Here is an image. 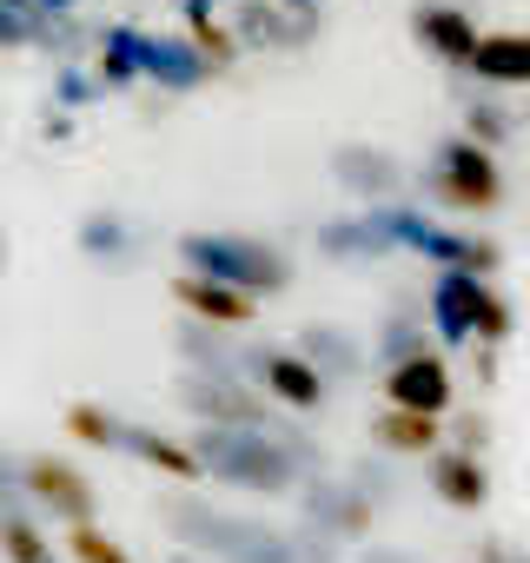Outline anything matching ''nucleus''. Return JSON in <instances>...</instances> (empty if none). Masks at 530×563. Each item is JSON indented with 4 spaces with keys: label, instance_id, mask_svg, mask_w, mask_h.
Here are the masks:
<instances>
[{
    "label": "nucleus",
    "instance_id": "obj_1",
    "mask_svg": "<svg viewBox=\"0 0 530 563\" xmlns=\"http://www.w3.org/2000/svg\"><path fill=\"white\" fill-rule=\"evenodd\" d=\"M424 325L451 345H504L510 339V306L477 272H438L431 299H424Z\"/></svg>",
    "mask_w": 530,
    "mask_h": 563
},
{
    "label": "nucleus",
    "instance_id": "obj_2",
    "mask_svg": "<svg viewBox=\"0 0 530 563\" xmlns=\"http://www.w3.org/2000/svg\"><path fill=\"white\" fill-rule=\"evenodd\" d=\"M179 258H186V272H199V278H219V286H239V292H286L292 286V265H286V252H273L265 239H239V232H186L179 239Z\"/></svg>",
    "mask_w": 530,
    "mask_h": 563
},
{
    "label": "nucleus",
    "instance_id": "obj_3",
    "mask_svg": "<svg viewBox=\"0 0 530 563\" xmlns=\"http://www.w3.org/2000/svg\"><path fill=\"white\" fill-rule=\"evenodd\" d=\"M192 457H199V477H225L239 490H286L299 477L292 451L286 444H265L252 424H212V431H199Z\"/></svg>",
    "mask_w": 530,
    "mask_h": 563
},
{
    "label": "nucleus",
    "instance_id": "obj_4",
    "mask_svg": "<svg viewBox=\"0 0 530 563\" xmlns=\"http://www.w3.org/2000/svg\"><path fill=\"white\" fill-rule=\"evenodd\" d=\"M424 192L438 199V206H451V212H497L504 206V166H497V153L490 146H477V140H444L438 153H431V173H424Z\"/></svg>",
    "mask_w": 530,
    "mask_h": 563
},
{
    "label": "nucleus",
    "instance_id": "obj_5",
    "mask_svg": "<svg viewBox=\"0 0 530 563\" xmlns=\"http://www.w3.org/2000/svg\"><path fill=\"white\" fill-rule=\"evenodd\" d=\"M21 497L54 523H93V484L67 457H21Z\"/></svg>",
    "mask_w": 530,
    "mask_h": 563
},
{
    "label": "nucleus",
    "instance_id": "obj_6",
    "mask_svg": "<svg viewBox=\"0 0 530 563\" xmlns=\"http://www.w3.org/2000/svg\"><path fill=\"white\" fill-rule=\"evenodd\" d=\"M385 405L418 411V418H444L457 405V378H451L444 352H411V358L385 365Z\"/></svg>",
    "mask_w": 530,
    "mask_h": 563
},
{
    "label": "nucleus",
    "instance_id": "obj_7",
    "mask_svg": "<svg viewBox=\"0 0 530 563\" xmlns=\"http://www.w3.org/2000/svg\"><path fill=\"white\" fill-rule=\"evenodd\" d=\"M332 179L352 199H365V206H391L405 192V159L385 153V146H339L332 153Z\"/></svg>",
    "mask_w": 530,
    "mask_h": 563
},
{
    "label": "nucleus",
    "instance_id": "obj_8",
    "mask_svg": "<svg viewBox=\"0 0 530 563\" xmlns=\"http://www.w3.org/2000/svg\"><path fill=\"white\" fill-rule=\"evenodd\" d=\"M258 385H265V398L286 405V411H319L332 398V378L312 358H299V352H258Z\"/></svg>",
    "mask_w": 530,
    "mask_h": 563
},
{
    "label": "nucleus",
    "instance_id": "obj_9",
    "mask_svg": "<svg viewBox=\"0 0 530 563\" xmlns=\"http://www.w3.org/2000/svg\"><path fill=\"white\" fill-rule=\"evenodd\" d=\"M477 21L464 14V8H451V0H418L411 8V41L431 54V60H444V67H464V54L477 47Z\"/></svg>",
    "mask_w": 530,
    "mask_h": 563
},
{
    "label": "nucleus",
    "instance_id": "obj_10",
    "mask_svg": "<svg viewBox=\"0 0 530 563\" xmlns=\"http://www.w3.org/2000/svg\"><path fill=\"white\" fill-rule=\"evenodd\" d=\"M173 299H179L199 325H212V332H225V325H252V319H258V299H252V292L219 286V278H199V272H179V278H173Z\"/></svg>",
    "mask_w": 530,
    "mask_h": 563
},
{
    "label": "nucleus",
    "instance_id": "obj_11",
    "mask_svg": "<svg viewBox=\"0 0 530 563\" xmlns=\"http://www.w3.org/2000/svg\"><path fill=\"white\" fill-rule=\"evenodd\" d=\"M457 74H471V80H484V87H530V34H510V27H497V34H477V47L464 54V67Z\"/></svg>",
    "mask_w": 530,
    "mask_h": 563
},
{
    "label": "nucleus",
    "instance_id": "obj_12",
    "mask_svg": "<svg viewBox=\"0 0 530 563\" xmlns=\"http://www.w3.org/2000/svg\"><path fill=\"white\" fill-rule=\"evenodd\" d=\"M431 490H438L451 510H484V504H490V471H484L477 451H457V444L444 451V444H438V451H431Z\"/></svg>",
    "mask_w": 530,
    "mask_h": 563
},
{
    "label": "nucleus",
    "instance_id": "obj_13",
    "mask_svg": "<svg viewBox=\"0 0 530 563\" xmlns=\"http://www.w3.org/2000/svg\"><path fill=\"white\" fill-rule=\"evenodd\" d=\"M372 444H385V451H398V457H431L438 444H444V418H418V411H385L378 424H372Z\"/></svg>",
    "mask_w": 530,
    "mask_h": 563
},
{
    "label": "nucleus",
    "instance_id": "obj_14",
    "mask_svg": "<svg viewBox=\"0 0 530 563\" xmlns=\"http://www.w3.org/2000/svg\"><path fill=\"white\" fill-rule=\"evenodd\" d=\"M299 358H312L325 378L332 372H358V339H345L339 325H306V352Z\"/></svg>",
    "mask_w": 530,
    "mask_h": 563
},
{
    "label": "nucleus",
    "instance_id": "obj_15",
    "mask_svg": "<svg viewBox=\"0 0 530 563\" xmlns=\"http://www.w3.org/2000/svg\"><path fill=\"white\" fill-rule=\"evenodd\" d=\"M0 550L14 563H54V543L41 537V523L27 510H0Z\"/></svg>",
    "mask_w": 530,
    "mask_h": 563
},
{
    "label": "nucleus",
    "instance_id": "obj_16",
    "mask_svg": "<svg viewBox=\"0 0 530 563\" xmlns=\"http://www.w3.org/2000/svg\"><path fill=\"white\" fill-rule=\"evenodd\" d=\"M126 451H140L153 471H173V477H199V457H192L186 444H173V438H153V431H140V424H126Z\"/></svg>",
    "mask_w": 530,
    "mask_h": 563
},
{
    "label": "nucleus",
    "instance_id": "obj_17",
    "mask_svg": "<svg viewBox=\"0 0 530 563\" xmlns=\"http://www.w3.org/2000/svg\"><path fill=\"white\" fill-rule=\"evenodd\" d=\"M67 431L87 438V444H100V451H126V418H113L100 405H74L67 411Z\"/></svg>",
    "mask_w": 530,
    "mask_h": 563
},
{
    "label": "nucleus",
    "instance_id": "obj_18",
    "mask_svg": "<svg viewBox=\"0 0 530 563\" xmlns=\"http://www.w3.org/2000/svg\"><path fill=\"white\" fill-rule=\"evenodd\" d=\"M510 133H517V113H510V107H497V100H471V107H464V140L504 146Z\"/></svg>",
    "mask_w": 530,
    "mask_h": 563
},
{
    "label": "nucleus",
    "instance_id": "obj_19",
    "mask_svg": "<svg viewBox=\"0 0 530 563\" xmlns=\"http://www.w3.org/2000/svg\"><path fill=\"white\" fill-rule=\"evenodd\" d=\"M67 550H74V563H133L120 550V537H107L100 523H67Z\"/></svg>",
    "mask_w": 530,
    "mask_h": 563
},
{
    "label": "nucleus",
    "instance_id": "obj_20",
    "mask_svg": "<svg viewBox=\"0 0 530 563\" xmlns=\"http://www.w3.org/2000/svg\"><path fill=\"white\" fill-rule=\"evenodd\" d=\"M517 126H530V107H523V113H517Z\"/></svg>",
    "mask_w": 530,
    "mask_h": 563
},
{
    "label": "nucleus",
    "instance_id": "obj_21",
    "mask_svg": "<svg viewBox=\"0 0 530 563\" xmlns=\"http://www.w3.org/2000/svg\"><path fill=\"white\" fill-rule=\"evenodd\" d=\"M179 563H206V556H179Z\"/></svg>",
    "mask_w": 530,
    "mask_h": 563
}]
</instances>
